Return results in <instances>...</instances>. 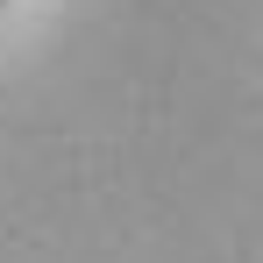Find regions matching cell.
<instances>
[{
    "label": "cell",
    "instance_id": "1",
    "mask_svg": "<svg viewBox=\"0 0 263 263\" xmlns=\"http://www.w3.org/2000/svg\"><path fill=\"white\" fill-rule=\"evenodd\" d=\"M0 7H7V0H0Z\"/></svg>",
    "mask_w": 263,
    "mask_h": 263
}]
</instances>
